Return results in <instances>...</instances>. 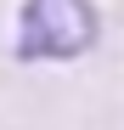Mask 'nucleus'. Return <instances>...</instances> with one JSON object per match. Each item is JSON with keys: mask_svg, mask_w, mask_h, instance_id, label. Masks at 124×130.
Here are the masks:
<instances>
[{"mask_svg": "<svg viewBox=\"0 0 124 130\" xmlns=\"http://www.w3.org/2000/svg\"><path fill=\"white\" fill-rule=\"evenodd\" d=\"M101 11L96 0H23L17 6V57L23 62H73L96 51Z\"/></svg>", "mask_w": 124, "mask_h": 130, "instance_id": "1", "label": "nucleus"}]
</instances>
